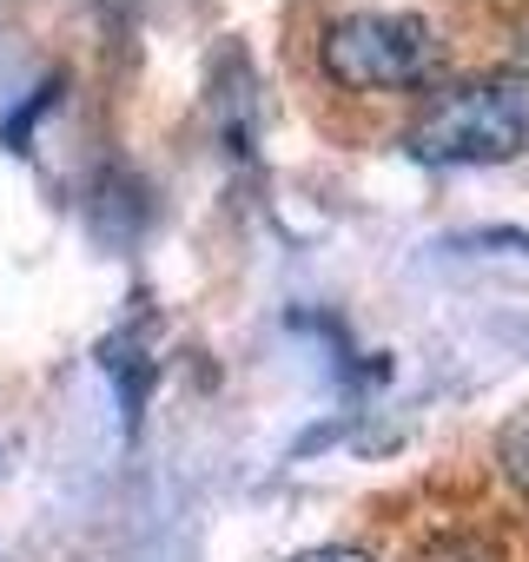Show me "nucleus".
I'll return each instance as SVG.
<instances>
[{"mask_svg": "<svg viewBox=\"0 0 529 562\" xmlns=\"http://www.w3.org/2000/svg\"><path fill=\"white\" fill-rule=\"evenodd\" d=\"M529 146V74L496 67L463 87H443L410 120V153L430 166H503Z\"/></svg>", "mask_w": 529, "mask_h": 562, "instance_id": "nucleus-1", "label": "nucleus"}, {"mask_svg": "<svg viewBox=\"0 0 529 562\" xmlns=\"http://www.w3.org/2000/svg\"><path fill=\"white\" fill-rule=\"evenodd\" d=\"M318 60L351 93H410L443 74V41L424 14H345L325 27Z\"/></svg>", "mask_w": 529, "mask_h": 562, "instance_id": "nucleus-2", "label": "nucleus"}, {"mask_svg": "<svg viewBox=\"0 0 529 562\" xmlns=\"http://www.w3.org/2000/svg\"><path fill=\"white\" fill-rule=\"evenodd\" d=\"M496 463H503V476H509L516 490H529V411H516V417L503 424V437H496Z\"/></svg>", "mask_w": 529, "mask_h": 562, "instance_id": "nucleus-3", "label": "nucleus"}, {"mask_svg": "<svg viewBox=\"0 0 529 562\" xmlns=\"http://www.w3.org/2000/svg\"><path fill=\"white\" fill-rule=\"evenodd\" d=\"M292 562H371L364 549H305V555H292Z\"/></svg>", "mask_w": 529, "mask_h": 562, "instance_id": "nucleus-4", "label": "nucleus"}]
</instances>
